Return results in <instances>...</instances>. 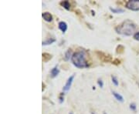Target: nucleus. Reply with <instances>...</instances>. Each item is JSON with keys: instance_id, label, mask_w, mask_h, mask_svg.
Instances as JSON below:
<instances>
[{"instance_id": "obj_1", "label": "nucleus", "mask_w": 139, "mask_h": 114, "mask_svg": "<svg viewBox=\"0 0 139 114\" xmlns=\"http://www.w3.org/2000/svg\"><path fill=\"white\" fill-rule=\"evenodd\" d=\"M115 31L117 34H121L125 36H131L135 35V31L137 29L136 25L130 20H126L124 23L115 27Z\"/></svg>"}, {"instance_id": "obj_2", "label": "nucleus", "mask_w": 139, "mask_h": 114, "mask_svg": "<svg viewBox=\"0 0 139 114\" xmlns=\"http://www.w3.org/2000/svg\"><path fill=\"white\" fill-rule=\"evenodd\" d=\"M71 61L73 65L79 69L87 68L89 66L87 60L86 53L83 50H80V51H77L74 53L72 56Z\"/></svg>"}, {"instance_id": "obj_3", "label": "nucleus", "mask_w": 139, "mask_h": 114, "mask_svg": "<svg viewBox=\"0 0 139 114\" xmlns=\"http://www.w3.org/2000/svg\"><path fill=\"white\" fill-rule=\"evenodd\" d=\"M125 6L132 11H139V0H129L125 4Z\"/></svg>"}, {"instance_id": "obj_4", "label": "nucleus", "mask_w": 139, "mask_h": 114, "mask_svg": "<svg viewBox=\"0 0 139 114\" xmlns=\"http://www.w3.org/2000/svg\"><path fill=\"white\" fill-rule=\"evenodd\" d=\"M74 77H75V75L73 74V75H71L70 76V77L68 78V80H67L66 84L64 85V88H63V90H64V92H67V91L70 90V89L71 86H72V83H73V82Z\"/></svg>"}, {"instance_id": "obj_5", "label": "nucleus", "mask_w": 139, "mask_h": 114, "mask_svg": "<svg viewBox=\"0 0 139 114\" xmlns=\"http://www.w3.org/2000/svg\"><path fill=\"white\" fill-rule=\"evenodd\" d=\"M42 17H43V19L46 21V22H52L53 20V16L50 13V12H43V14H42Z\"/></svg>"}, {"instance_id": "obj_6", "label": "nucleus", "mask_w": 139, "mask_h": 114, "mask_svg": "<svg viewBox=\"0 0 139 114\" xmlns=\"http://www.w3.org/2000/svg\"><path fill=\"white\" fill-rule=\"evenodd\" d=\"M58 27H59V29L63 33H65L67 30V24L65 22H60L58 24Z\"/></svg>"}, {"instance_id": "obj_7", "label": "nucleus", "mask_w": 139, "mask_h": 114, "mask_svg": "<svg viewBox=\"0 0 139 114\" xmlns=\"http://www.w3.org/2000/svg\"><path fill=\"white\" fill-rule=\"evenodd\" d=\"M112 94H113V96H114V98L117 99V101H119L121 103L124 102V97L120 93H118V92H117L115 91H112Z\"/></svg>"}, {"instance_id": "obj_8", "label": "nucleus", "mask_w": 139, "mask_h": 114, "mask_svg": "<svg viewBox=\"0 0 139 114\" xmlns=\"http://www.w3.org/2000/svg\"><path fill=\"white\" fill-rule=\"evenodd\" d=\"M60 73V69H58L57 66H55L53 67L52 69H51V72H50V74H51V76L53 78H55V77H57Z\"/></svg>"}, {"instance_id": "obj_9", "label": "nucleus", "mask_w": 139, "mask_h": 114, "mask_svg": "<svg viewBox=\"0 0 139 114\" xmlns=\"http://www.w3.org/2000/svg\"><path fill=\"white\" fill-rule=\"evenodd\" d=\"M55 42H56V39H54V38H48L46 40H45V41H43V42H42V45H43V46L51 45Z\"/></svg>"}, {"instance_id": "obj_10", "label": "nucleus", "mask_w": 139, "mask_h": 114, "mask_svg": "<svg viewBox=\"0 0 139 114\" xmlns=\"http://www.w3.org/2000/svg\"><path fill=\"white\" fill-rule=\"evenodd\" d=\"M72 49H67V51L65 53V55H64V59L66 61H68L70 60V59L72 58Z\"/></svg>"}, {"instance_id": "obj_11", "label": "nucleus", "mask_w": 139, "mask_h": 114, "mask_svg": "<svg viewBox=\"0 0 139 114\" xmlns=\"http://www.w3.org/2000/svg\"><path fill=\"white\" fill-rule=\"evenodd\" d=\"M60 5L64 7V8L67 10L70 9V2L68 1H62L60 2Z\"/></svg>"}, {"instance_id": "obj_12", "label": "nucleus", "mask_w": 139, "mask_h": 114, "mask_svg": "<svg viewBox=\"0 0 139 114\" xmlns=\"http://www.w3.org/2000/svg\"><path fill=\"white\" fill-rule=\"evenodd\" d=\"M110 10L113 13H115V14L123 13L124 12V10L121 9V8H112V7H110Z\"/></svg>"}, {"instance_id": "obj_13", "label": "nucleus", "mask_w": 139, "mask_h": 114, "mask_svg": "<svg viewBox=\"0 0 139 114\" xmlns=\"http://www.w3.org/2000/svg\"><path fill=\"white\" fill-rule=\"evenodd\" d=\"M111 80H112V83H114V85L116 86L119 85V82H118L117 78L115 76H111Z\"/></svg>"}, {"instance_id": "obj_14", "label": "nucleus", "mask_w": 139, "mask_h": 114, "mask_svg": "<svg viewBox=\"0 0 139 114\" xmlns=\"http://www.w3.org/2000/svg\"><path fill=\"white\" fill-rule=\"evenodd\" d=\"M130 109L132 110V111H135L136 109H137V106L135 103H131L130 104Z\"/></svg>"}, {"instance_id": "obj_15", "label": "nucleus", "mask_w": 139, "mask_h": 114, "mask_svg": "<svg viewBox=\"0 0 139 114\" xmlns=\"http://www.w3.org/2000/svg\"><path fill=\"white\" fill-rule=\"evenodd\" d=\"M97 84H98V86H99L101 88H103V86H104V82L102 81V80L99 79L98 80H97Z\"/></svg>"}, {"instance_id": "obj_16", "label": "nucleus", "mask_w": 139, "mask_h": 114, "mask_svg": "<svg viewBox=\"0 0 139 114\" xmlns=\"http://www.w3.org/2000/svg\"><path fill=\"white\" fill-rule=\"evenodd\" d=\"M59 99H60V103H62L63 102H64V93L60 94Z\"/></svg>"}, {"instance_id": "obj_17", "label": "nucleus", "mask_w": 139, "mask_h": 114, "mask_svg": "<svg viewBox=\"0 0 139 114\" xmlns=\"http://www.w3.org/2000/svg\"><path fill=\"white\" fill-rule=\"evenodd\" d=\"M134 39H135V40L139 41V32H135V34L134 35Z\"/></svg>"}, {"instance_id": "obj_18", "label": "nucleus", "mask_w": 139, "mask_h": 114, "mask_svg": "<svg viewBox=\"0 0 139 114\" xmlns=\"http://www.w3.org/2000/svg\"><path fill=\"white\" fill-rule=\"evenodd\" d=\"M69 114H73V112H70V113Z\"/></svg>"}, {"instance_id": "obj_19", "label": "nucleus", "mask_w": 139, "mask_h": 114, "mask_svg": "<svg viewBox=\"0 0 139 114\" xmlns=\"http://www.w3.org/2000/svg\"><path fill=\"white\" fill-rule=\"evenodd\" d=\"M104 114H107V113H106L105 112H104Z\"/></svg>"}]
</instances>
